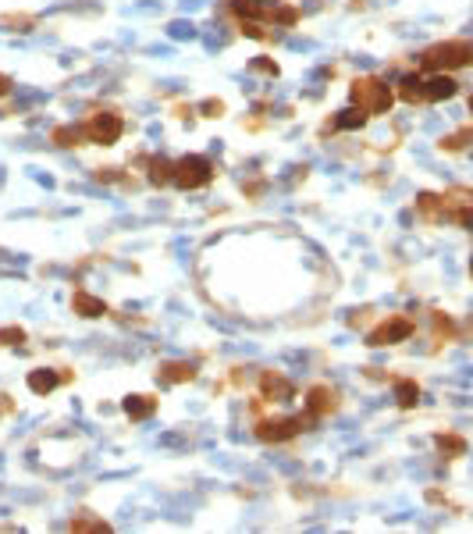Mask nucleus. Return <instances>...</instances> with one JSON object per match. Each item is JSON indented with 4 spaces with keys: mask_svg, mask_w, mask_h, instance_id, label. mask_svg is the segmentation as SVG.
Masks as SVG:
<instances>
[{
    "mask_svg": "<svg viewBox=\"0 0 473 534\" xmlns=\"http://www.w3.org/2000/svg\"><path fill=\"white\" fill-rule=\"evenodd\" d=\"M50 139H54L57 146H78V139H82V129H75V125H57V129L50 132Z\"/></svg>",
    "mask_w": 473,
    "mask_h": 534,
    "instance_id": "obj_23",
    "label": "nucleus"
},
{
    "mask_svg": "<svg viewBox=\"0 0 473 534\" xmlns=\"http://www.w3.org/2000/svg\"><path fill=\"white\" fill-rule=\"evenodd\" d=\"M292 396H295V385L285 374L260 371V399H267V403H288Z\"/></svg>",
    "mask_w": 473,
    "mask_h": 534,
    "instance_id": "obj_8",
    "label": "nucleus"
},
{
    "mask_svg": "<svg viewBox=\"0 0 473 534\" xmlns=\"http://www.w3.org/2000/svg\"><path fill=\"white\" fill-rule=\"evenodd\" d=\"M335 410H338V392H335L331 385H313V388L306 392V413H310L313 420L331 417Z\"/></svg>",
    "mask_w": 473,
    "mask_h": 534,
    "instance_id": "obj_10",
    "label": "nucleus"
},
{
    "mask_svg": "<svg viewBox=\"0 0 473 534\" xmlns=\"http://www.w3.org/2000/svg\"><path fill=\"white\" fill-rule=\"evenodd\" d=\"M399 96H402L406 104H424V96H420V75H406V79L399 82Z\"/></svg>",
    "mask_w": 473,
    "mask_h": 534,
    "instance_id": "obj_22",
    "label": "nucleus"
},
{
    "mask_svg": "<svg viewBox=\"0 0 473 534\" xmlns=\"http://www.w3.org/2000/svg\"><path fill=\"white\" fill-rule=\"evenodd\" d=\"M470 139H473V129H470V125H463L459 132H452V136H442V143H438V146H442L445 153H463Z\"/></svg>",
    "mask_w": 473,
    "mask_h": 534,
    "instance_id": "obj_20",
    "label": "nucleus"
},
{
    "mask_svg": "<svg viewBox=\"0 0 473 534\" xmlns=\"http://www.w3.org/2000/svg\"><path fill=\"white\" fill-rule=\"evenodd\" d=\"M434 445H438L449 460L467 456V438H463V435H434Z\"/></svg>",
    "mask_w": 473,
    "mask_h": 534,
    "instance_id": "obj_19",
    "label": "nucleus"
},
{
    "mask_svg": "<svg viewBox=\"0 0 473 534\" xmlns=\"http://www.w3.org/2000/svg\"><path fill=\"white\" fill-rule=\"evenodd\" d=\"M228 7L242 21H274V11L281 7V0H232Z\"/></svg>",
    "mask_w": 473,
    "mask_h": 534,
    "instance_id": "obj_11",
    "label": "nucleus"
},
{
    "mask_svg": "<svg viewBox=\"0 0 473 534\" xmlns=\"http://www.w3.org/2000/svg\"><path fill=\"white\" fill-rule=\"evenodd\" d=\"M413 328H417V324H413L410 317H402V313H392L388 321H381V324H377V328L367 335V346H374V349H377V346H395V342H406V338L413 335Z\"/></svg>",
    "mask_w": 473,
    "mask_h": 534,
    "instance_id": "obj_6",
    "label": "nucleus"
},
{
    "mask_svg": "<svg viewBox=\"0 0 473 534\" xmlns=\"http://www.w3.org/2000/svg\"><path fill=\"white\" fill-rule=\"evenodd\" d=\"M61 381H68V374H57V371H46V367H39V371H29V388H32L36 396H46V392H54Z\"/></svg>",
    "mask_w": 473,
    "mask_h": 534,
    "instance_id": "obj_13",
    "label": "nucleus"
},
{
    "mask_svg": "<svg viewBox=\"0 0 473 534\" xmlns=\"http://www.w3.org/2000/svg\"><path fill=\"white\" fill-rule=\"evenodd\" d=\"M349 96H352V107H360L367 118H370V114H388L392 104H395L392 86L381 82V79H374V75H360V79H352Z\"/></svg>",
    "mask_w": 473,
    "mask_h": 534,
    "instance_id": "obj_1",
    "label": "nucleus"
},
{
    "mask_svg": "<svg viewBox=\"0 0 473 534\" xmlns=\"http://www.w3.org/2000/svg\"><path fill=\"white\" fill-rule=\"evenodd\" d=\"M434 338H438V342H442V338H445V342L456 338V324H452L449 313H434Z\"/></svg>",
    "mask_w": 473,
    "mask_h": 534,
    "instance_id": "obj_25",
    "label": "nucleus"
},
{
    "mask_svg": "<svg viewBox=\"0 0 473 534\" xmlns=\"http://www.w3.org/2000/svg\"><path fill=\"white\" fill-rule=\"evenodd\" d=\"M193 378H196V363H189V360H164L157 367V381H164V385H182Z\"/></svg>",
    "mask_w": 473,
    "mask_h": 534,
    "instance_id": "obj_12",
    "label": "nucleus"
},
{
    "mask_svg": "<svg viewBox=\"0 0 473 534\" xmlns=\"http://www.w3.org/2000/svg\"><path fill=\"white\" fill-rule=\"evenodd\" d=\"M395 403H399L402 410H413V406L420 403V385H417L413 378H399V381H395Z\"/></svg>",
    "mask_w": 473,
    "mask_h": 534,
    "instance_id": "obj_16",
    "label": "nucleus"
},
{
    "mask_svg": "<svg viewBox=\"0 0 473 534\" xmlns=\"http://www.w3.org/2000/svg\"><path fill=\"white\" fill-rule=\"evenodd\" d=\"M21 342H25V331H21L18 324L0 328V346H21Z\"/></svg>",
    "mask_w": 473,
    "mask_h": 534,
    "instance_id": "obj_26",
    "label": "nucleus"
},
{
    "mask_svg": "<svg viewBox=\"0 0 473 534\" xmlns=\"http://www.w3.org/2000/svg\"><path fill=\"white\" fill-rule=\"evenodd\" d=\"M146 168H150V182H153V186H171L175 161H164V157H146Z\"/></svg>",
    "mask_w": 473,
    "mask_h": 534,
    "instance_id": "obj_18",
    "label": "nucleus"
},
{
    "mask_svg": "<svg viewBox=\"0 0 473 534\" xmlns=\"http://www.w3.org/2000/svg\"><path fill=\"white\" fill-rule=\"evenodd\" d=\"M0 25H4L7 32H29V29L36 25V18H32V14H0Z\"/></svg>",
    "mask_w": 473,
    "mask_h": 534,
    "instance_id": "obj_24",
    "label": "nucleus"
},
{
    "mask_svg": "<svg viewBox=\"0 0 473 534\" xmlns=\"http://www.w3.org/2000/svg\"><path fill=\"white\" fill-rule=\"evenodd\" d=\"M71 531H111L103 520H89V517H78V520H71Z\"/></svg>",
    "mask_w": 473,
    "mask_h": 534,
    "instance_id": "obj_27",
    "label": "nucleus"
},
{
    "mask_svg": "<svg viewBox=\"0 0 473 534\" xmlns=\"http://www.w3.org/2000/svg\"><path fill=\"white\" fill-rule=\"evenodd\" d=\"M313 428V417L310 413H295V417H274V420H256V438L260 442H288V438H295V435H302V431H310Z\"/></svg>",
    "mask_w": 473,
    "mask_h": 534,
    "instance_id": "obj_3",
    "label": "nucleus"
},
{
    "mask_svg": "<svg viewBox=\"0 0 473 534\" xmlns=\"http://www.w3.org/2000/svg\"><path fill=\"white\" fill-rule=\"evenodd\" d=\"M456 93H459V82H456L452 75H445V71H438V75H431V79H420V96H424V104L452 100Z\"/></svg>",
    "mask_w": 473,
    "mask_h": 534,
    "instance_id": "obj_9",
    "label": "nucleus"
},
{
    "mask_svg": "<svg viewBox=\"0 0 473 534\" xmlns=\"http://www.w3.org/2000/svg\"><path fill=\"white\" fill-rule=\"evenodd\" d=\"M417 214L427 225H438L442 221V196L438 193H417Z\"/></svg>",
    "mask_w": 473,
    "mask_h": 534,
    "instance_id": "obj_15",
    "label": "nucleus"
},
{
    "mask_svg": "<svg viewBox=\"0 0 473 534\" xmlns=\"http://www.w3.org/2000/svg\"><path fill=\"white\" fill-rule=\"evenodd\" d=\"M470 189H449L445 196H442V218L445 221H456L459 228H470Z\"/></svg>",
    "mask_w": 473,
    "mask_h": 534,
    "instance_id": "obj_7",
    "label": "nucleus"
},
{
    "mask_svg": "<svg viewBox=\"0 0 473 534\" xmlns=\"http://www.w3.org/2000/svg\"><path fill=\"white\" fill-rule=\"evenodd\" d=\"M7 93H11V75L0 71V96H7Z\"/></svg>",
    "mask_w": 473,
    "mask_h": 534,
    "instance_id": "obj_30",
    "label": "nucleus"
},
{
    "mask_svg": "<svg viewBox=\"0 0 473 534\" xmlns=\"http://www.w3.org/2000/svg\"><path fill=\"white\" fill-rule=\"evenodd\" d=\"M153 410H157V399H153V396H128V399H125V413H128L132 420H146V417H153Z\"/></svg>",
    "mask_w": 473,
    "mask_h": 534,
    "instance_id": "obj_17",
    "label": "nucleus"
},
{
    "mask_svg": "<svg viewBox=\"0 0 473 534\" xmlns=\"http://www.w3.org/2000/svg\"><path fill=\"white\" fill-rule=\"evenodd\" d=\"M200 111H203L207 118H221V114H225V104H221V100H207Z\"/></svg>",
    "mask_w": 473,
    "mask_h": 534,
    "instance_id": "obj_28",
    "label": "nucleus"
},
{
    "mask_svg": "<svg viewBox=\"0 0 473 534\" xmlns=\"http://www.w3.org/2000/svg\"><path fill=\"white\" fill-rule=\"evenodd\" d=\"M470 61H473L470 39H449V43L427 46L424 57H420V68L424 71H456V68H467Z\"/></svg>",
    "mask_w": 473,
    "mask_h": 534,
    "instance_id": "obj_2",
    "label": "nucleus"
},
{
    "mask_svg": "<svg viewBox=\"0 0 473 534\" xmlns=\"http://www.w3.org/2000/svg\"><path fill=\"white\" fill-rule=\"evenodd\" d=\"M171 182L178 189H203L214 182V164L200 153H189L182 161H175V171H171Z\"/></svg>",
    "mask_w": 473,
    "mask_h": 534,
    "instance_id": "obj_4",
    "label": "nucleus"
},
{
    "mask_svg": "<svg viewBox=\"0 0 473 534\" xmlns=\"http://www.w3.org/2000/svg\"><path fill=\"white\" fill-rule=\"evenodd\" d=\"M71 310H75V313H82V317H103V313H107V303L78 288V292L71 296Z\"/></svg>",
    "mask_w": 473,
    "mask_h": 534,
    "instance_id": "obj_14",
    "label": "nucleus"
},
{
    "mask_svg": "<svg viewBox=\"0 0 473 534\" xmlns=\"http://www.w3.org/2000/svg\"><path fill=\"white\" fill-rule=\"evenodd\" d=\"M367 121V114L360 107H349V111H338V118L327 121V129H360Z\"/></svg>",
    "mask_w": 473,
    "mask_h": 534,
    "instance_id": "obj_21",
    "label": "nucleus"
},
{
    "mask_svg": "<svg viewBox=\"0 0 473 534\" xmlns=\"http://www.w3.org/2000/svg\"><path fill=\"white\" fill-rule=\"evenodd\" d=\"M256 193H263V178L253 182V186H245V196H256Z\"/></svg>",
    "mask_w": 473,
    "mask_h": 534,
    "instance_id": "obj_31",
    "label": "nucleus"
},
{
    "mask_svg": "<svg viewBox=\"0 0 473 534\" xmlns=\"http://www.w3.org/2000/svg\"><path fill=\"white\" fill-rule=\"evenodd\" d=\"M121 132H125V121H121V114H114V111H96V114H89L86 125H82V136H86L89 143H96V146L118 143Z\"/></svg>",
    "mask_w": 473,
    "mask_h": 534,
    "instance_id": "obj_5",
    "label": "nucleus"
},
{
    "mask_svg": "<svg viewBox=\"0 0 473 534\" xmlns=\"http://www.w3.org/2000/svg\"><path fill=\"white\" fill-rule=\"evenodd\" d=\"M253 68H256V71H267V75H278V64H274V61H253Z\"/></svg>",
    "mask_w": 473,
    "mask_h": 534,
    "instance_id": "obj_29",
    "label": "nucleus"
}]
</instances>
